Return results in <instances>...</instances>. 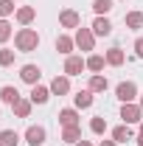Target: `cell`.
I'll use <instances>...</instances> for the list:
<instances>
[{
    "label": "cell",
    "instance_id": "cell-1",
    "mask_svg": "<svg viewBox=\"0 0 143 146\" xmlns=\"http://www.w3.org/2000/svg\"><path fill=\"white\" fill-rule=\"evenodd\" d=\"M14 48H17L20 54H31L39 48V34H36V28H20L17 34H14Z\"/></svg>",
    "mask_w": 143,
    "mask_h": 146
},
{
    "label": "cell",
    "instance_id": "cell-2",
    "mask_svg": "<svg viewBox=\"0 0 143 146\" xmlns=\"http://www.w3.org/2000/svg\"><path fill=\"white\" fill-rule=\"evenodd\" d=\"M138 96H140V93H138V84L129 82V79L121 82V84L115 87V98H118L121 104H132V101H138Z\"/></svg>",
    "mask_w": 143,
    "mask_h": 146
},
{
    "label": "cell",
    "instance_id": "cell-3",
    "mask_svg": "<svg viewBox=\"0 0 143 146\" xmlns=\"http://www.w3.org/2000/svg\"><path fill=\"white\" fill-rule=\"evenodd\" d=\"M73 39H76V48L79 51H84V54L95 51V34H93V28H76Z\"/></svg>",
    "mask_w": 143,
    "mask_h": 146
},
{
    "label": "cell",
    "instance_id": "cell-4",
    "mask_svg": "<svg viewBox=\"0 0 143 146\" xmlns=\"http://www.w3.org/2000/svg\"><path fill=\"white\" fill-rule=\"evenodd\" d=\"M121 121L129 124V127H138L143 121V110L138 101H132V104H121Z\"/></svg>",
    "mask_w": 143,
    "mask_h": 146
},
{
    "label": "cell",
    "instance_id": "cell-5",
    "mask_svg": "<svg viewBox=\"0 0 143 146\" xmlns=\"http://www.w3.org/2000/svg\"><path fill=\"white\" fill-rule=\"evenodd\" d=\"M23 138H25V143H28V146H42L45 141H48V132H45L42 124H31V127L23 132Z\"/></svg>",
    "mask_w": 143,
    "mask_h": 146
},
{
    "label": "cell",
    "instance_id": "cell-6",
    "mask_svg": "<svg viewBox=\"0 0 143 146\" xmlns=\"http://www.w3.org/2000/svg\"><path fill=\"white\" fill-rule=\"evenodd\" d=\"M59 25L68 28V31H76V28H81V14L76 9H62L59 11Z\"/></svg>",
    "mask_w": 143,
    "mask_h": 146
},
{
    "label": "cell",
    "instance_id": "cell-7",
    "mask_svg": "<svg viewBox=\"0 0 143 146\" xmlns=\"http://www.w3.org/2000/svg\"><path fill=\"white\" fill-rule=\"evenodd\" d=\"M87 70V59H81V56H76V54H70V56H65V76H81V73Z\"/></svg>",
    "mask_w": 143,
    "mask_h": 146
},
{
    "label": "cell",
    "instance_id": "cell-8",
    "mask_svg": "<svg viewBox=\"0 0 143 146\" xmlns=\"http://www.w3.org/2000/svg\"><path fill=\"white\" fill-rule=\"evenodd\" d=\"M20 79H23L25 84H31V87H34V84H39V79H42L39 65H31V62H28V65H23V68H20Z\"/></svg>",
    "mask_w": 143,
    "mask_h": 146
},
{
    "label": "cell",
    "instance_id": "cell-9",
    "mask_svg": "<svg viewBox=\"0 0 143 146\" xmlns=\"http://www.w3.org/2000/svg\"><path fill=\"white\" fill-rule=\"evenodd\" d=\"M48 87H51V96H68L70 93V76H65V73L62 76H54Z\"/></svg>",
    "mask_w": 143,
    "mask_h": 146
},
{
    "label": "cell",
    "instance_id": "cell-10",
    "mask_svg": "<svg viewBox=\"0 0 143 146\" xmlns=\"http://www.w3.org/2000/svg\"><path fill=\"white\" fill-rule=\"evenodd\" d=\"M56 118H59L62 127H79V118H81V115H79V110H76V107H65V110H59Z\"/></svg>",
    "mask_w": 143,
    "mask_h": 146
},
{
    "label": "cell",
    "instance_id": "cell-11",
    "mask_svg": "<svg viewBox=\"0 0 143 146\" xmlns=\"http://www.w3.org/2000/svg\"><path fill=\"white\" fill-rule=\"evenodd\" d=\"M93 101H95V93L90 90H79L76 96H73V104H76V110H90L93 107Z\"/></svg>",
    "mask_w": 143,
    "mask_h": 146
},
{
    "label": "cell",
    "instance_id": "cell-12",
    "mask_svg": "<svg viewBox=\"0 0 143 146\" xmlns=\"http://www.w3.org/2000/svg\"><path fill=\"white\" fill-rule=\"evenodd\" d=\"M20 98V90L14 87V84H6V87H0V104H9V107H14Z\"/></svg>",
    "mask_w": 143,
    "mask_h": 146
},
{
    "label": "cell",
    "instance_id": "cell-13",
    "mask_svg": "<svg viewBox=\"0 0 143 146\" xmlns=\"http://www.w3.org/2000/svg\"><path fill=\"white\" fill-rule=\"evenodd\" d=\"M56 51L62 56H70L73 51H76V39H73L70 34H59L56 36Z\"/></svg>",
    "mask_w": 143,
    "mask_h": 146
},
{
    "label": "cell",
    "instance_id": "cell-14",
    "mask_svg": "<svg viewBox=\"0 0 143 146\" xmlns=\"http://www.w3.org/2000/svg\"><path fill=\"white\" fill-rule=\"evenodd\" d=\"M28 98H31V104H48V98H51V87H45V84H34L31 93H28Z\"/></svg>",
    "mask_w": 143,
    "mask_h": 146
},
{
    "label": "cell",
    "instance_id": "cell-15",
    "mask_svg": "<svg viewBox=\"0 0 143 146\" xmlns=\"http://www.w3.org/2000/svg\"><path fill=\"white\" fill-rule=\"evenodd\" d=\"M14 17H17V23L25 28V25H31L36 20V9L34 6H17V14H14Z\"/></svg>",
    "mask_w": 143,
    "mask_h": 146
},
{
    "label": "cell",
    "instance_id": "cell-16",
    "mask_svg": "<svg viewBox=\"0 0 143 146\" xmlns=\"http://www.w3.org/2000/svg\"><path fill=\"white\" fill-rule=\"evenodd\" d=\"M87 87H90L93 93H107V87H109V79L104 76V73H90Z\"/></svg>",
    "mask_w": 143,
    "mask_h": 146
},
{
    "label": "cell",
    "instance_id": "cell-17",
    "mask_svg": "<svg viewBox=\"0 0 143 146\" xmlns=\"http://www.w3.org/2000/svg\"><path fill=\"white\" fill-rule=\"evenodd\" d=\"M90 28H93L95 36H109V34H112V23H109V17H95Z\"/></svg>",
    "mask_w": 143,
    "mask_h": 146
},
{
    "label": "cell",
    "instance_id": "cell-18",
    "mask_svg": "<svg viewBox=\"0 0 143 146\" xmlns=\"http://www.w3.org/2000/svg\"><path fill=\"white\" fill-rule=\"evenodd\" d=\"M104 59H107V65H109V68H121V65L126 62V54L121 51V48H118V45H115V48H109L107 54H104Z\"/></svg>",
    "mask_w": 143,
    "mask_h": 146
},
{
    "label": "cell",
    "instance_id": "cell-19",
    "mask_svg": "<svg viewBox=\"0 0 143 146\" xmlns=\"http://www.w3.org/2000/svg\"><path fill=\"white\" fill-rule=\"evenodd\" d=\"M124 23H126L129 31H140V28H143V11H126Z\"/></svg>",
    "mask_w": 143,
    "mask_h": 146
},
{
    "label": "cell",
    "instance_id": "cell-20",
    "mask_svg": "<svg viewBox=\"0 0 143 146\" xmlns=\"http://www.w3.org/2000/svg\"><path fill=\"white\" fill-rule=\"evenodd\" d=\"M62 141L76 146L79 141H81V127H62Z\"/></svg>",
    "mask_w": 143,
    "mask_h": 146
},
{
    "label": "cell",
    "instance_id": "cell-21",
    "mask_svg": "<svg viewBox=\"0 0 143 146\" xmlns=\"http://www.w3.org/2000/svg\"><path fill=\"white\" fill-rule=\"evenodd\" d=\"M112 141H115V143H126V141H132V127H129V124L115 127V129H112Z\"/></svg>",
    "mask_w": 143,
    "mask_h": 146
},
{
    "label": "cell",
    "instance_id": "cell-22",
    "mask_svg": "<svg viewBox=\"0 0 143 146\" xmlns=\"http://www.w3.org/2000/svg\"><path fill=\"white\" fill-rule=\"evenodd\" d=\"M104 65H107V59H104L101 54H90L87 56V70L90 73H101V70H104Z\"/></svg>",
    "mask_w": 143,
    "mask_h": 146
},
{
    "label": "cell",
    "instance_id": "cell-23",
    "mask_svg": "<svg viewBox=\"0 0 143 146\" xmlns=\"http://www.w3.org/2000/svg\"><path fill=\"white\" fill-rule=\"evenodd\" d=\"M107 118L104 115H95V118H90V132L93 135H107Z\"/></svg>",
    "mask_w": 143,
    "mask_h": 146
},
{
    "label": "cell",
    "instance_id": "cell-24",
    "mask_svg": "<svg viewBox=\"0 0 143 146\" xmlns=\"http://www.w3.org/2000/svg\"><path fill=\"white\" fill-rule=\"evenodd\" d=\"M31 107H34V104H31V98H20L11 110H14V115H17V118H28V115H31Z\"/></svg>",
    "mask_w": 143,
    "mask_h": 146
},
{
    "label": "cell",
    "instance_id": "cell-25",
    "mask_svg": "<svg viewBox=\"0 0 143 146\" xmlns=\"http://www.w3.org/2000/svg\"><path fill=\"white\" fill-rule=\"evenodd\" d=\"M112 3H115V0H93V11H95V17H107L109 11H112Z\"/></svg>",
    "mask_w": 143,
    "mask_h": 146
},
{
    "label": "cell",
    "instance_id": "cell-26",
    "mask_svg": "<svg viewBox=\"0 0 143 146\" xmlns=\"http://www.w3.org/2000/svg\"><path fill=\"white\" fill-rule=\"evenodd\" d=\"M0 143L3 146H17L20 143V132L17 129H3L0 132Z\"/></svg>",
    "mask_w": 143,
    "mask_h": 146
},
{
    "label": "cell",
    "instance_id": "cell-27",
    "mask_svg": "<svg viewBox=\"0 0 143 146\" xmlns=\"http://www.w3.org/2000/svg\"><path fill=\"white\" fill-rule=\"evenodd\" d=\"M11 14H17L14 0H0V20H9Z\"/></svg>",
    "mask_w": 143,
    "mask_h": 146
},
{
    "label": "cell",
    "instance_id": "cell-28",
    "mask_svg": "<svg viewBox=\"0 0 143 146\" xmlns=\"http://www.w3.org/2000/svg\"><path fill=\"white\" fill-rule=\"evenodd\" d=\"M11 36H14V28H11V23H9V20H0V45H6Z\"/></svg>",
    "mask_w": 143,
    "mask_h": 146
},
{
    "label": "cell",
    "instance_id": "cell-29",
    "mask_svg": "<svg viewBox=\"0 0 143 146\" xmlns=\"http://www.w3.org/2000/svg\"><path fill=\"white\" fill-rule=\"evenodd\" d=\"M14 54L17 51H11V48H0V68H11L14 65Z\"/></svg>",
    "mask_w": 143,
    "mask_h": 146
},
{
    "label": "cell",
    "instance_id": "cell-30",
    "mask_svg": "<svg viewBox=\"0 0 143 146\" xmlns=\"http://www.w3.org/2000/svg\"><path fill=\"white\" fill-rule=\"evenodd\" d=\"M135 56H138V59H143V36H138V39H135Z\"/></svg>",
    "mask_w": 143,
    "mask_h": 146
},
{
    "label": "cell",
    "instance_id": "cell-31",
    "mask_svg": "<svg viewBox=\"0 0 143 146\" xmlns=\"http://www.w3.org/2000/svg\"><path fill=\"white\" fill-rule=\"evenodd\" d=\"M135 143H138V146H143V121L138 124V138H135Z\"/></svg>",
    "mask_w": 143,
    "mask_h": 146
},
{
    "label": "cell",
    "instance_id": "cell-32",
    "mask_svg": "<svg viewBox=\"0 0 143 146\" xmlns=\"http://www.w3.org/2000/svg\"><path fill=\"white\" fill-rule=\"evenodd\" d=\"M98 146H118V143H115V141L109 138V141H101V143H98Z\"/></svg>",
    "mask_w": 143,
    "mask_h": 146
},
{
    "label": "cell",
    "instance_id": "cell-33",
    "mask_svg": "<svg viewBox=\"0 0 143 146\" xmlns=\"http://www.w3.org/2000/svg\"><path fill=\"white\" fill-rule=\"evenodd\" d=\"M76 146H93V141H84V138H81V141H79Z\"/></svg>",
    "mask_w": 143,
    "mask_h": 146
},
{
    "label": "cell",
    "instance_id": "cell-34",
    "mask_svg": "<svg viewBox=\"0 0 143 146\" xmlns=\"http://www.w3.org/2000/svg\"><path fill=\"white\" fill-rule=\"evenodd\" d=\"M138 104H140V110H143V93H140V96H138Z\"/></svg>",
    "mask_w": 143,
    "mask_h": 146
},
{
    "label": "cell",
    "instance_id": "cell-35",
    "mask_svg": "<svg viewBox=\"0 0 143 146\" xmlns=\"http://www.w3.org/2000/svg\"><path fill=\"white\" fill-rule=\"evenodd\" d=\"M0 107H3V104H0Z\"/></svg>",
    "mask_w": 143,
    "mask_h": 146
},
{
    "label": "cell",
    "instance_id": "cell-36",
    "mask_svg": "<svg viewBox=\"0 0 143 146\" xmlns=\"http://www.w3.org/2000/svg\"><path fill=\"white\" fill-rule=\"evenodd\" d=\"M0 146H3V143H0Z\"/></svg>",
    "mask_w": 143,
    "mask_h": 146
}]
</instances>
